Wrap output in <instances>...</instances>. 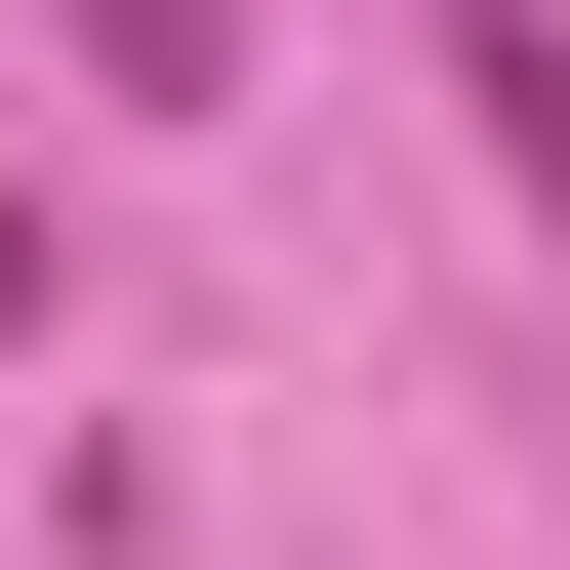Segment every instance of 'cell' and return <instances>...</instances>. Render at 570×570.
Returning <instances> with one entry per match:
<instances>
[{
	"label": "cell",
	"instance_id": "cell-1",
	"mask_svg": "<svg viewBox=\"0 0 570 570\" xmlns=\"http://www.w3.org/2000/svg\"><path fill=\"white\" fill-rule=\"evenodd\" d=\"M41 41H82L122 122H204V82H245V0H41Z\"/></svg>",
	"mask_w": 570,
	"mask_h": 570
},
{
	"label": "cell",
	"instance_id": "cell-2",
	"mask_svg": "<svg viewBox=\"0 0 570 570\" xmlns=\"http://www.w3.org/2000/svg\"><path fill=\"white\" fill-rule=\"evenodd\" d=\"M449 82H489V164L570 204V0H449Z\"/></svg>",
	"mask_w": 570,
	"mask_h": 570
}]
</instances>
